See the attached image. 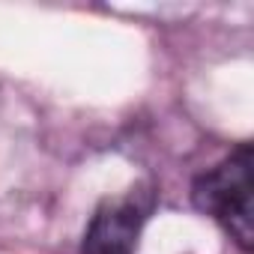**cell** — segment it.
<instances>
[{
    "label": "cell",
    "instance_id": "2",
    "mask_svg": "<svg viewBox=\"0 0 254 254\" xmlns=\"http://www.w3.org/2000/svg\"><path fill=\"white\" fill-rule=\"evenodd\" d=\"M144 218L147 209L135 194L105 200L84 233V254H135Z\"/></svg>",
    "mask_w": 254,
    "mask_h": 254
},
{
    "label": "cell",
    "instance_id": "1",
    "mask_svg": "<svg viewBox=\"0 0 254 254\" xmlns=\"http://www.w3.org/2000/svg\"><path fill=\"white\" fill-rule=\"evenodd\" d=\"M194 206L212 215L242 248L254 239V197H251V150L239 147L218 168L194 183Z\"/></svg>",
    "mask_w": 254,
    "mask_h": 254
}]
</instances>
